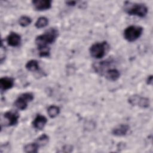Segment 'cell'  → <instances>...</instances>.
<instances>
[{"label":"cell","instance_id":"obj_1","mask_svg":"<svg viewBox=\"0 0 153 153\" xmlns=\"http://www.w3.org/2000/svg\"><path fill=\"white\" fill-rule=\"evenodd\" d=\"M59 35V31L57 29L51 27L46 30L44 33L38 36L35 42L38 49L50 48L49 45L53 44Z\"/></svg>","mask_w":153,"mask_h":153},{"label":"cell","instance_id":"obj_2","mask_svg":"<svg viewBox=\"0 0 153 153\" xmlns=\"http://www.w3.org/2000/svg\"><path fill=\"white\" fill-rule=\"evenodd\" d=\"M124 11L131 16H136L140 17H144L148 13L147 7L142 3L125 2L124 4Z\"/></svg>","mask_w":153,"mask_h":153},{"label":"cell","instance_id":"obj_3","mask_svg":"<svg viewBox=\"0 0 153 153\" xmlns=\"http://www.w3.org/2000/svg\"><path fill=\"white\" fill-rule=\"evenodd\" d=\"M109 46L108 44L103 41L93 44L90 48L89 51L91 57L99 59L103 57L108 51Z\"/></svg>","mask_w":153,"mask_h":153},{"label":"cell","instance_id":"obj_4","mask_svg":"<svg viewBox=\"0 0 153 153\" xmlns=\"http://www.w3.org/2000/svg\"><path fill=\"white\" fill-rule=\"evenodd\" d=\"M143 30V27L140 26H129L124 30V37L128 42L135 41L142 35Z\"/></svg>","mask_w":153,"mask_h":153},{"label":"cell","instance_id":"obj_5","mask_svg":"<svg viewBox=\"0 0 153 153\" xmlns=\"http://www.w3.org/2000/svg\"><path fill=\"white\" fill-rule=\"evenodd\" d=\"M34 99L33 94L31 93H25L20 95L14 102V106L20 110H25L27 106L28 103Z\"/></svg>","mask_w":153,"mask_h":153},{"label":"cell","instance_id":"obj_6","mask_svg":"<svg viewBox=\"0 0 153 153\" xmlns=\"http://www.w3.org/2000/svg\"><path fill=\"white\" fill-rule=\"evenodd\" d=\"M128 103L132 106H138L142 108L149 106L150 102L148 98L141 97L139 95H132L128 99Z\"/></svg>","mask_w":153,"mask_h":153},{"label":"cell","instance_id":"obj_7","mask_svg":"<svg viewBox=\"0 0 153 153\" xmlns=\"http://www.w3.org/2000/svg\"><path fill=\"white\" fill-rule=\"evenodd\" d=\"M4 117L7 121V126H12L16 125L18 123L19 118L20 117L19 113L14 111H9L6 112Z\"/></svg>","mask_w":153,"mask_h":153},{"label":"cell","instance_id":"obj_8","mask_svg":"<svg viewBox=\"0 0 153 153\" xmlns=\"http://www.w3.org/2000/svg\"><path fill=\"white\" fill-rule=\"evenodd\" d=\"M32 3L36 10L44 11L51 7L52 1L50 0H34Z\"/></svg>","mask_w":153,"mask_h":153},{"label":"cell","instance_id":"obj_9","mask_svg":"<svg viewBox=\"0 0 153 153\" xmlns=\"http://www.w3.org/2000/svg\"><path fill=\"white\" fill-rule=\"evenodd\" d=\"M7 42L11 47H17L21 42V36L16 32H11L7 37Z\"/></svg>","mask_w":153,"mask_h":153},{"label":"cell","instance_id":"obj_10","mask_svg":"<svg viewBox=\"0 0 153 153\" xmlns=\"http://www.w3.org/2000/svg\"><path fill=\"white\" fill-rule=\"evenodd\" d=\"M129 128L130 127L127 124H119L112 129V133L116 136H123L128 133Z\"/></svg>","mask_w":153,"mask_h":153},{"label":"cell","instance_id":"obj_11","mask_svg":"<svg viewBox=\"0 0 153 153\" xmlns=\"http://www.w3.org/2000/svg\"><path fill=\"white\" fill-rule=\"evenodd\" d=\"M47 123V119L45 117L40 114L37 115L32 122L33 127L37 130H42L46 123Z\"/></svg>","mask_w":153,"mask_h":153},{"label":"cell","instance_id":"obj_12","mask_svg":"<svg viewBox=\"0 0 153 153\" xmlns=\"http://www.w3.org/2000/svg\"><path fill=\"white\" fill-rule=\"evenodd\" d=\"M14 79L11 77L5 76L0 79V87L2 91H5L11 88L14 85Z\"/></svg>","mask_w":153,"mask_h":153},{"label":"cell","instance_id":"obj_13","mask_svg":"<svg viewBox=\"0 0 153 153\" xmlns=\"http://www.w3.org/2000/svg\"><path fill=\"white\" fill-rule=\"evenodd\" d=\"M105 75L107 79L111 81H115L120 78V73L117 69L111 68L108 69L105 72Z\"/></svg>","mask_w":153,"mask_h":153},{"label":"cell","instance_id":"obj_14","mask_svg":"<svg viewBox=\"0 0 153 153\" xmlns=\"http://www.w3.org/2000/svg\"><path fill=\"white\" fill-rule=\"evenodd\" d=\"M25 67L27 70L30 72H36L39 70V63L36 60H30L28 61Z\"/></svg>","mask_w":153,"mask_h":153},{"label":"cell","instance_id":"obj_15","mask_svg":"<svg viewBox=\"0 0 153 153\" xmlns=\"http://www.w3.org/2000/svg\"><path fill=\"white\" fill-rule=\"evenodd\" d=\"M39 145L35 142L26 145L24 147V151L27 153L37 152L39 148Z\"/></svg>","mask_w":153,"mask_h":153},{"label":"cell","instance_id":"obj_16","mask_svg":"<svg viewBox=\"0 0 153 153\" xmlns=\"http://www.w3.org/2000/svg\"><path fill=\"white\" fill-rule=\"evenodd\" d=\"M47 113L51 118L56 117L60 113V108L56 105H51L47 109Z\"/></svg>","mask_w":153,"mask_h":153},{"label":"cell","instance_id":"obj_17","mask_svg":"<svg viewBox=\"0 0 153 153\" xmlns=\"http://www.w3.org/2000/svg\"><path fill=\"white\" fill-rule=\"evenodd\" d=\"M48 24V20L45 17H40L35 22V26L38 29L45 27Z\"/></svg>","mask_w":153,"mask_h":153},{"label":"cell","instance_id":"obj_18","mask_svg":"<svg viewBox=\"0 0 153 153\" xmlns=\"http://www.w3.org/2000/svg\"><path fill=\"white\" fill-rule=\"evenodd\" d=\"M49 140V137L46 134H42L36 140V142L39 145V146L45 145Z\"/></svg>","mask_w":153,"mask_h":153},{"label":"cell","instance_id":"obj_19","mask_svg":"<svg viewBox=\"0 0 153 153\" xmlns=\"http://www.w3.org/2000/svg\"><path fill=\"white\" fill-rule=\"evenodd\" d=\"M31 19L26 16H21L19 20V23L22 27H26L29 26L31 23Z\"/></svg>","mask_w":153,"mask_h":153},{"label":"cell","instance_id":"obj_20","mask_svg":"<svg viewBox=\"0 0 153 153\" xmlns=\"http://www.w3.org/2000/svg\"><path fill=\"white\" fill-rule=\"evenodd\" d=\"M146 82L148 84H151L152 82V76L150 75L148 77L147 80H146Z\"/></svg>","mask_w":153,"mask_h":153},{"label":"cell","instance_id":"obj_21","mask_svg":"<svg viewBox=\"0 0 153 153\" xmlns=\"http://www.w3.org/2000/svg\"><path fill=\"white\" fill-rule=\"evenodd\" d=\"M76 3V1H67L66 4L69 6H74Z\"/></svg>","mask_w":153,"mask_h":153}]
</instances>
